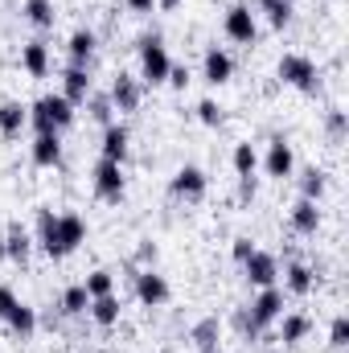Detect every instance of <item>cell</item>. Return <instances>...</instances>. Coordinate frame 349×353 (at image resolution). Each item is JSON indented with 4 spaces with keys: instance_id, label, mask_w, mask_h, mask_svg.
<instances>
[{
    "instance_id": "cell-1",
    "label": "cell",
    "mask_w": 349,
    "mask_h": 353,
    "mask_svg": "<svg viewBox=\"0 0 349 353\" xmlns=\"http://www.w3.org/2000/svg\"><path fill=\"white\" fill-rule=\"evenodd\" d=\"M87 239V222L83 214H54V210H37V243L50 259H66L70 251H79V243Z\"/></svg>"
},
{
    "instance_id": "cell-2",
    "label": "cell",
    "mask_w": 349,
    "mask_h": 353,
    "mask_svg": "<svg viewBox=\"0 0 349 353\" xmlns=\"http://www.w3.org/2000/svg\"><path fill=\"white\" fill-rule=\"evenodd\" d=\"M29 123H33V132H62L74 123V103L62 94H41L29 107Z\"/></svg>"
},
{
    "instance_id": "cell-3",
    "label": "cell",
    "mask_w": 349,
    "mask_h": 353,
    "mask_svg": "<svg viewBox=\"0 0 349 353\" xmlns=\"http://www.w3.org/2000/svg\"><path fill=\"white\" fill-rule=\"evenodd\" d=\"M283 316V292L271 283V288H259V296L251 300V308H247V341L251 337H259L267 325H275Z\"/></svg>"
},
{
    "instance_id": "cell-4",
    "label": "cell",
    "mask_w": 349,
    "mask_h": 353,
    "mask_svg": "<svg viewBox=\"0 0 349 353\" xmlns=\"http://www.w3.org/2000/svg\"><path fill=\"white\" fill-rule=\"evenodd\" d=\"M275 74H279L288 87L308 90V94L321 87V70H317V62H312L308 54H283V58H279V66H275Z\"/></svg>"
},
{
    "instance_id": "cell-5",
    "label": "cell",
    "mask_w": 349,
    "mask_h": 353,
    "mask_svg": "<svg viewBox=\"0 0 349 353\" xmlns=\"http://www.w3.org/2000/svg\"><path fill=\"white\" fill-rule=\"evenodd\" d=\"M140 79L144 83H165L169 79V70H173V58H169V50H165V41L161 37H140Z\"/></svg>"
},
{
    "instance_id": "cell-6",
    "label": "cell",
    "mask_w": 349,
    "mask_h": 353,
    "mask_svg": "<svg viewBox=\"0 0 349 353\" xmlns=\"http://www.w3.org/2000/svg\"><path fill=\"white\" fill-rule=\"evenodd\" d=\"M222 29H226V37L239 41V46H255V37H259V21H255L251 4H230L226 17H222Z\"/></svg>"
},
{
    "instance_id": "cell-7",
    "label": "cell",
    "mask_w": 349,
    "mask_h": 353,
    "mask_svg": "<svg viewBox=\"0 0 349 353\" xmlns=\"http://www.w3.org/2000/svg\"><path fill=\"white\" fill-rule=\"evenodd\" d=\"M90 181H94V193H99L103 201H119L123 189H128V181H123V165H119V161H103V157H99V165H94Z\"/></svg>"
},
{
    "instance_id": "cell-8",
    "label": "cell",
    "mask_w": 349,
    "mask_h": 353,
    "mask_svg": "<svg viewBox=\"0 0 349 353\" xmlns=\"http://www.w3.org/2000/svg\"><path fill=\"white\" fill-rule=\"evenodd\" d=\"M132 279H136V300H140V304L157 308V304H165V300H169V279H165L161 271H152V267H140Z\"/></svg>"
},
{
    "instance_id": "cell-9",
    "label": "cell",
    "mask_w": 349,
    "mask_h": 353,
    "mask_svg": "<svg viewBox=\"0 0 349 353\" xmlns=\"http://www.w3.org/2000/svg\"><path fill=\"white\" fill-rule=\"evenodd\" d=\"M107 99H111V107H115V111H136V107H140V99H144L140 79H136V74H128V70H119V74L111 79V87H107Z\"/></svg>"
},
{
    "instance_id": "cell-10",
    "label": "cell",
    "mask_w": 349,
    "mask_h": 353,
    "mask_svg": "<svg viewBox=\"0 0 349 353\" xmlns=\"http://www.w3.org/2000/svg\"><path fill=\"white\" fill-rule=\"evenodd\" d=\"M169 189H173V197H185V201H197V197H206V189H210V176L201 173L197 165H181L169 181Z\"/></svg>"
},
{
    "instance_id": "cell-11",
    "label": "cell",
    "mask_w": 349,
    "mask_h": 353,
    "mask_svg": "<svg viewBox=\"0 0 349 353\" xmlns=\"http://www.w3.org/2000/svg\"><path fill=\"white\" fill-rule=\"evenodd\" d=\"M263 169H267V176H275V181L292 176V169H296V152H292V144H288L283 136H271L267 157H263Z\"/></svg>"
},
{
    "instance_id": "cell-12",
    "label": "cell",
    "mask_w": 349,
    "mask_h": 353,
    "mask_svg": "<svg viewBox=\"0 0 349 353\" xmlns=\"http://www.w3.org/2000/svg\"><path fill=\"white\" fill-rule=\"evenodd\" d=\"M243 275H247V283H255V288H271L275 279H279V263H275V255H267V251H251V259L243 263Z\"/></svg>"
},
{
    "instance_id": "cell-13",
    "label": "cell",
    "mask_w": 349,
    "mask_h": 353,
    "mask_svg": "<svg viewBox=\"0 0 349 353\" xmlns=\"http://www.w3.org/2000/svg\"><path fill=\"white\" fill-rule=\"evenodd\" d=\"M201 74H206V83L222 87V83H230V74H235V58H230L222 46H210L206 58H201Z\"/></svg>"
},
{
    "instance_id": "cell-14",
    "label": "cell",
    "mask_w": 349,
    "mask_h": 353,
    "mask_svg": "<svg viewBox=\"0 0 349 353\" xmlns=\"http://www.w3.org/2000/svg\"><path fill=\"white\" fill-rule=\"evenodd\" d=\"M33 165H41V169H54L58 161H62V136L58 132H37V140H33Z\"/></svg>"
},
{
    "instance_id": "cell-15",
    "label": "cell",
    "mask_w": 349,
    "mask_h": 353,
    "mask_svg": "<svg viewBox=\"0 0 349 353\" xmlns=\"http://www.w3.org/2000/svg\"><path fill=\"white\" fill-rule=\"evenodd\" d=\"M90 90L94 87H90V70L87 66H66V70H62V99H70V103L79 107Z\"/></svg>"
},
{
    "instance_id": "cell-16",
    "label": "cell",
    "mask_w": 349,
    "mask_h": 353,
    "mask_svg": "<svg viewBox=\"0 0 349 353\" xmlns=\"http://www.w3.org/2000/svg\"><path fill=\"white\" fill-rule=\"evenodd\" d=\"M128 140H132L128 128L111 119V123L103 128V144H99V148H103V161H119V165H123V157H128Z\"/></svg>"
},
{
    "instance_id": "cell-17",
    "label": "cell",
    "mask_w": 349,
    "mask_h": 353,
    "mask_svg": "<svg viewBox=\"0 0 349 353\" xmlns=\"http://www.w3.org/2000/svg\"><path fill=\"white\" fill-rule=\"evenodd\" d=\"M29 251H33L29 230H25L21 222H12V226L4 230V259H12V263H29Z\"/></svg>"
},
{
    "instance_id": "cell-18",
    "label": "cell",
    "mask_w": 349,
    "mask_h": 353,
    "mask_svg": "<svg viewBox=\"0 0 349 353\" xmlns=\"http://www.w3.org/2000/svg\"><path fill=\"white\" fill-rule=\"evenodd\" d=\"M21 66H25L33 79H46V74H50V46H46V41H25V46H21Z\"/></svg>"
},
{
    "instance_id": "cell-19",
    "label": "cell",
    "mask_w": 349,
    "mask_h": 353,
    "mask_svg": "<svg viewBox=\"0 0 349 353\" xmlns=\"http://www.w3.org/2000/svg\"><path fill=\"white\" fill-rule=\"evenodd\" d=\"M317 226H321V205L308 201V197H296V205H292V230L296 234H317Z\"/></svg>"
},
{
    "instance_id": "cell-20",
    "label": "cell",
    "mask_w": 349,
    "mask_h": 353,
    "mask_svg": "<svg viewBox=\"0 0 349 353\" xmlns=\"http://www.w3.org/2000/svg\"><path fill=\"white\" fill-rule=\"evenodd\" d=\"M283 283H288L292 296H308L312 283H317V271H312L308 263H300V259H292V263L283 267Z\"/></svg>"
},
{
    "instance_id": "cell-21",
    "label": "cell",
    "mask_w": 349,
    "mask_h": 353,
    "mask_svg": "<svg viewBox=\"0 0 349 353\" xmlns=\"http://www.w3.org/2000/svg\"><path fill=\"white\" fill-rule=\"evenodd\" d=\"M218 337H222V321H218V316H201V321L189 329V341H193L197 350H206V353L218 350Z\"/></svg>"
},
{
    "instance_id": "cell-22",
    "label": "cell",
    "mask_w": 349,
    "mask_h": 353,
    "mask_svg": "<svg viewBox=\"0 0 349 353\" xmlns=\"http://www.w3.org/2000/svg\"><path fill=\"white\" fill-rule=\"evenodd\" d=\"M25 123H29V107L17 103V99H4V103H0V132H4V136H21Z\"/></svg>"
},
{
    "instance_id": "cell-23",
    "label": "cell",
    "mask_w": 349,
    "mask_h": 353,
    "mask_svg": "<svg viewBox=\"0 0 349 353\" xmlns=\"http://www.w3.org/2000/svg\"><path fill=\"white\" fill-rule=\"evenodd\" d=\"M66 54H70V66H90V58H94V33L90 29H74L70 41H66Z\"/></svg>"
},
{
    "instance_id": "cell-24",
    "label": "cell",
    "mask_w": 349,
    "mask_h": 353,
    "mask_svg": "<svg viewBox=\"0 0 349 353\" xmlns=\"http://www.w3.org/2000/svg\"><path fill=\"white\" fill-rule=\"evenodd\" d=\"M308 329H312V321H308L304 312H288V316H279V341H283V345L304 341V337H308Z\"/></svg>"
},
{
    "instance_id": "cell-25",
    "label": "cell",
    "mask_w": 349,
    "mask_h": 353,
    "mask_svg": "<svg viewBox=\"0 0 349 353\" xmlns=\"http://www.w3.org/2000/svg\"><path fill=\"white\" fill-rule=\"evenodd\" d=\"M21 12H25V21L37 25V29H54V21H58L54 0H21Z\"/></svg>"
},
{
    "instance_id": "cell-26",
    "label": "cell",
    "mask_w": 349,
    "mask_h": 353,
    "mask_svg": "<svg viewBox=\"0 0 349 353\" xmlns=\"http://www.w3.org/2000/svg\"><path fill=\"white\" fill-rule=\"evenodd\" d=\"M87 312L99 321V325H115V321H119V312H123V304H119V296L111 292V296H94Z\"/></svg>"
},
{
    "instance_id": "cell-27",
    "label": "cell",
    "mask_w": 349,
    "mask_h": 353,
    "mask_svg": "<svg viewBox=\"0 0 349 353\" xmlns=\"http://www.w3.org/2000/svg\"><path fill=\"white\" fill-rule=\"evenodd\" d=\"M4 321H8V329H12V333H21V337H29V333L37 329V312H33L25 300H17V304H12V312H8Z\"/></svg>"
},
{
    "instance_id": "cell-28",
    "label": "cell",
    "mask_w": 349,
    "mask_h": 353,
    "mask_svg": "<svg viewBox=\"0 0 349 353\" xmlns=\"http://www.w3.org/2000/svg\"><path fill=\"white\" fill-rule=\"evenodd\" d=\"M58 308H62L66 316H83V312L90 308V296H87V288H83V283H70V288L62 292V304H58Z\"/></svg>"
},
{
    "instance_id": "cell-29",
    "label": "cell",
    "mask_w": 349,
    "mask_h": 353,
    "mask_svg": "<svg viewBox=\"0 0 349 353\" xmlns=\"http://www.w3.org/2000/svg\"><path fill=\"white\" fill-rule=\"evenodd\" d=\"M235 173L239 176H255V169H259V152H255V144L251 140H243V144H235Z\"/></svg>"
},
{
    "instance_id": "cell-30",
    "label": "cell",
    "mask_w": 349,
    "mask_h": 353,
    "mask_svg": "<svg viewBox=\"0 0 349 353\" xmlns=\"http://www.w3.org/2000/svg\"><path fill=\"white\" fill-rule=\"evenodd\" d=\"M325 169H317V165H308L304 173H300V197H308V201H321V193H325Z\"/></svg>"
},
{
    "instance_id": "cell-31",
    "label": "cell",
    "mask_w": 349,
    "mask_h": 353,
    "mask_svg": "<svg viewBox=\"0 0 349 353\" xmlns=\"http://www.w3.org/2000/svg\"><path fill=\"white\" fill-rule=\"evenodd\" d=\"M83 103H87V115L94 119V123H103V128H107V123L115 119V107H111V99H107V94H99V90H90L87 99H83Z\"/></svg>"
},
{
    "instance_id": "cell-32",
    "label": "cell",
    "mask_w": 349,
    "mask_h": 353,
    "mask_svg": "<svg viewBox=\"0 0 349 353\" xmlns=\"http://www.w3.org/2000/svg\"><path fill=\"white\" fill-rule=\"evenodd\" d=\"M259 8H263V17L271 21V29H283L288 21H292V0H259Z\"/></svg>"
},
{
    "instance_id": "cell-33",
    "label": "cell",
    "mask_w": 349,
    "mask_h": 353,
    "mask_svg": "<svg viewBox=\"0 0 349 353\" xmlns=\"http://www.w3.org/2000/svg\"><path fill=\"white\" fill-rule=\"evenodd\" d=\"M83 288H87L90 300H94V296H111V292H115V275H111L107 267H99V271H90L87 279H83Z\"/></svg>"
},
{
    "instance_id": "cell-34",
    "label": "cell",
    "mask_w": 349,
    "mask_h": 353,
    "mask_svg": "<svg viewBox=\"0 0 349 353\" xmlns=\"http://www.w3.org/2000/svg\"><path fill=\"white\" fill-rule=\"evenodd\" d=\"M325 132H329V140H346L349 115L341 111V107H329V115H325Z\"/></svg>"
},
{
    "instance_id": "cell-35",
    "label": "cell",
    "mask_w": 349,
    "mask_h": 353,
    "mask_svg": "<svg viewBox=\"0 0 349 353\" xmlns=\"http://www.w3.org/2000/svg\"><path fill=\"white\" fill-rule=\"evenodd\" d=\"M329 345L337 353L349 345V316H333V325H329Z\"/></svg>"
},
{
    "instance_id": "cell-36",
    "label": "cell",
    "mask_w": 349,
    "mask_h": 353,
    "mask_svg": "<svg viewBox=\"0 0 349 353\" xmlns=\"http://www.w3.org/2000/svg\"><path fill=\"white\" fill-rule=\"evenodd\" d=\"M197 119H201L206 128H218V123H222V107H218L214 99H201V103H197Z\"/></svg>"
},
{
    "instance_id": "cell-37",
    "label": "cell",
    "mask_w": 349,
    "mask_h": 353,
    "mask_svg": "<svg viewBox=\"0 0 349 353\" xmlns=\"http://www.w3.org/2000/svg\"><path fill=\"white\" fill-rule=\"evenodd\" d=\"M136 263H140V267H152V263H157V243H152V239H144V243L136 247Z\"/></svg>"
},
{
    "instance_id": "cell-38",
    "label": "cell",
    "mask_w": 349,
    "mask_h": 353,
    "mask_svg": "<svg viewBox=\"0 0 349 353\" xmlns=\"http://www.w3.org/2000/svg\"><path fill=\"white\" fill-rule=\"evenodd\" d=\"M251 251H255V243H251L247 234H239V239H235V247H230V255H235L239 263H247V259H251Z\"/></svg>"
},
{
    "instance_id": "cell-39",
    "label": "cell",
    "mask_w": 349,
    "mask_h": 353,
    "mask_svg": "<svg viewBox=\"0 0 349 353\" xmlns=\"http://www.w3.org/2000/svg\"><path fill=\"white\" fill-rule=\"evenodd\" d=\"M255 189H259L255 176H239V201H255Z\"/></svg>"
},
{
    "instance_id": "cell-40",
    "label": "cell",
    "mask_w": 349,
    "mask_h": 353,
    "mask_svg": "<svg viewBox=\"0 0 349 353\" xmlns=\"http://www.w3.org/2000/svg\"><path fill=\"white\" fill-rule=\"evenodd\" d=\"M12 304H17V292H12L8 283H0V321L12 312Z\"/></svg>"
},
{
    "instance_id": "cell-41",
    "label": "cell",
    "mask_w": 349,
    "mask_h": 353,
    "mask_svg": "<svg viewBox=\"0 0 349 353\" xmlns=\"http://www.w3.org/2000/svg\"><path fill=\"white\" fill-rule=\"evenodd\" d=\"M165 83H173L177 90H185V83H189V66H173V70H169V79H165Z\"/></svg>"
},
{
    "instance_id": "cell-42",
    "label": "cell",
    "mask_w": 349,
    "mask_h": 353,
    "mask_svg": "<svg viewBox=\"0 0 349 353\" xmlns=\"http://www.w3.org/2000/svg\"><path fill=\"white\" fill-rule=\"evenodd\" d=\"M123 4H128L132 12H152V4H157V0H123Z\"/></svg>"
},
{
    "instance_id": "cell-43",
    "label": "cell",
    "mask_w": 349,
    "mask_h": 353,
    "mask_svg": "<svg viewBox=\"0 0 349 353\" xmlns=\"http://www.w3.org/2000/svg\"><path fill=\"white\" fill-rule=\"evenodd\" d=\"M157 8H165V12H173V8H181V0H157Z\"/></svg>"
},
{
    "instance_id": "cell-44",
    "label": "cell",
    "mask_w": 349,
    "mask_h": 353,
    "mask_svg": "<svg viewBox=\"0 0 349 353\" xmlns=\"http://www.w3.org/2000/svg\"><path fill=\"white\" fill-rule=\"evenodd\" d=\"M0 259H4V230H0Z\"/></svg>"
},
{
    "instance_id": "cell-45",
    "label": "cell",
    "mask_w": 349,
    "mask_h": 353,
    "mask_svg": "<svg viewBox=\"0 0 349 353\" xmlns=\"http://www.w3.org/2000/svg\"><path fill=\"white\" fill-rule=\"evenodd\" d=\"M157 353H173V350H157Z\"/></svg>"
},
{
    "instance_id": "cell-46",
    "label": "cell",
    "mask_w": 349,
    "mask_h": 353,
    "mask_svg": "<svg viewBox=\"0 0 349 353\" xmlns=\"http://www.w3.org/2000/svg\"><path fill=\"white\" fill-rule=\"evenodd\" d=\"M263 353H279V350H263Z\"/></svg>"
},
{
    "instance_id": "cell-47",
    "label": "cell",
    "mask_w": 349,
    "mask_h": 353,
    "mask_svg": "<svg viewBox=\"0 0 349 353\" xmlns=\"http://www.w3.org/2000/svg\"><path fill=\"white\" fill-rule=\"evenodd\" d=\"M197 353H206V350H197Z\"/></svg>"
},
{
    "instance_id": "cell-48",
    "label": "cell",
    "mask_w": 349,
    "mask_h": 353,
    "mask_svg": "<svg viewBox=\"0 0 349 353\" xmlns=\"http://www.w3.org/2000/svg\"><path fill=\"white\" fill-rule=\"evenodd\" d=\"M214 353H222V350H214Z\"/></svg>"
}]
</instances>
